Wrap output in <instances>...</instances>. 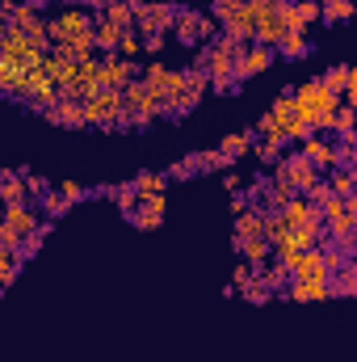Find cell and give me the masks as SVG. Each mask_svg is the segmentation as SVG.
I'll return each instance as SVG.
<instances>
[{
	"label": "cell",
	"instance_id": "cell-1",
	"mask_svg": "<svg viewBox=\"0 0 357 362\" xmlns=\"http://www.w3.org/2000/svg\"><path fill=\"white\" fill-rule=\"evenodd\" d=\"M337 105H341V93H328L324 85H320V76L290 89V110H294L315 135H328V122H332Z\"/></svg>",
	"mask_w": 357,
	"mask_h": 362
},
{
	"label": "cell",
	"instance_id": "cell-2",
	"mask_svg": "<svg viewBox=\"0 0 357 362\" xmlns=\"http://www.w3.org/2000/svg\"><path fill=\"white\" fill-rule=\"evenodd\" d=\"M85 105V127H105V131H131V110L122 101V89H97Z\"/></svg>",
	"mask_w": 357,
	"mask_h": 362
},
{
	"label": "cell",
	"instance_id": "cell-3",
	"mask_svg": "<svg viewBox=\"0 0 357 362\" xmlns=\"http://www.w3.org/2000/svg\"><path fill=\"white\" fill-rule=\"evenodd\" d=\"M131 13H135V34L147 38V34H169L173 30L177 4H169V0H131Z\"/></svg>",
	"mask_w": 357,
	"mask_h": 362
},
{
	"label": "cell",
	"instance_id": "cell-4",
	"mask_svg": "<svg viewBox=\"0 0 357 362\" xmlns=\"http://www.w3.org/2000/svg\"><path fill=\"white\" fill-rule=\"evenodd\" d=\"M320 177H324V173H320L303 152H290V156H282V160L273 165V177H269V181H282V185H290L294 194H307Z\"/></svg>",
	"mask_w": 357,
	"mask_h": 362
},
{
	"label": "cell",
	"instance_id": "cell-5",
	"mask_svg": "<svg viewBox=\"0 0 357 362\" xmlns=\"http://www.w3.org/2000/svg\"><path fill=\"white\" fill-rule=\"evenodd\" d=\"M122 101H126V110H131V127H147V122H156V118L164 114V97L152 93L143 81H131V85L122 89Z\"/></svg>",
	"mask_w": 357,
	"mask_h": 362
},
{
	"label": "cell",
	"instance_id": "cell-6",
	"mask_svg": "<svg viewBox=\"0 0 357 362\" xmlns=\"http://www.w3.org/2000/svg\"><path fill=\"white\" fill-rule=\"evenodd\" d=\"M42 30H47L51 47H59V42L92 30V8H59L55 17H42Z\"/></svg>",
	"mask_w": 357,
	"mask_h": 362
},
{
	"label": "cell",
	"instance_id": "cell-7",
	"mask_svg": "<svg viewBox=\"0 0 357 362\" xmlns=\"http://www.w3.org/2000/svg\"><path fill=\"white\" fill-rule=\"evenodd\" d=\"M97 81H101V89H126L131 81H139V64L122 59V55H101L97 59Z\"/></svg>",
	"mask_w": 357,
	"mask_h": 362
},
{
	"label": "cell",
	"instance_id": "cell-8",
	"mask_svg": "<svg viewBox=\"0 0 357 362\" xmlns=\"http://www.w3.org/2000/svg\"><path fill=\"white\" fill-rule=\"evenodd\" d=\"M269 64H273V51L269 47H257V42H248L240 55H236V68H231V81L240 85V81H253V76H261Z\"/></svg>",
	"mask_w": 357,
	"mask_h": 362
},
{
	"label": "cell",
	"instance_id": "cell-9",
	"mask_svg": "<svg viewBox=\"0 0 357 362\" xmlns=\"http://www.w3.org/2000/svg\"><path fill=\"white\" fill-rule=\"evenodd\" d=\"M277 215H282V223H286V228H324V215H320V206H311L303 194H294V198H290V202H286Z\"/></svg>",
	"mask_w": 357,
	"mask_h": 362
},
{
	"label": "cell",
	"instance_id": "cell-10",
	"mask_svg": "<svg viewBox=\"0 0 357 362\" xmlns=\"http://www.w3.org/2000/svg\"><path fill=\"white\" fill-rule=\"evenodd\" d=\"M282 295L294 299V303H324V299H332L328 278H290V282L282 286Z\"/></svg>",
	"mask_w": 357,
	"mask_h": 362
},
{
	"label": "cell",
	"instance_id": "cell-11",
	"mask_svg": "<svg viewBox=\"0 0 357 362\" xmlns=\"http://www.w3.org/2000/svg\"><path fill=\"white\" fill-rule=\"evenodd\" d=\"M0 47H4V59H13L17 68H34V64H42V55L30 47L25 30H13V25H8V34L0 38Z\"/></svg>",
	"mask_w": 357,
	"mask_h": 362
},
{
	"label": "cell",
	"instance_id": "cell-12",
	"mask_svg": "<svg viewBox=\"0 0 357 362\" xmlns=\"http://www.w3.org/2000/svg\"><path fill=\"white\" fill-rule=\"evenodd\" d=\"M298 152L320 169V173H328V169H337V148H332V139L328 135H307L303 144H298Z\"/></svg>",
	"mask_w": 357,
	"mask_h": 362
},
{
	"label": "cell",
	"instance_id": "cell-13",
	"mask_svg": "<svg viewBox=\"0 0 357 362\" xmlns=\"http://www.w3.org/2000/svg\"><path fill=\"white\" fill-rule=\"evenodd\" d=\"M0 219H4L17 236H25V232H38V228H42V219H38V211H34L30 202H4V206H0Z\"/></svg>",
	"mask_w": 357,
	"mask_h": 362
},
{
	"label": "cell",
	"instance_id": "cell-14",
	"mask_svg": "<svg viewBox=\"0 0 357 362\" xmlns=\"http://www.w3.org/2000/svg\"><path fill=\"white\" fill-rule=\"evenodd\" d=\"M42 118H51L55 127H72V131H80V127H85V105H80L76 97H59Z\"/></svg>",
	"mask_w": 357,
	"mask_h": 362
},
{
	"label": "cell",
	"instance_id": "cell-15",
	"mask_svg": "<svg viewBox=\"0 0 357 362\" xmlns=\"http://www.w3.org/2000/svg\"><path fill=\"white\" fill-rule=\"evenodd\" d=\"M286 270H290V278H328V270H324V253L320 249H307V253H294L290 262H282Z\"/></svg>",
	"mask_w": 357,
	"mask_h": 362
},
{
	"label": "cell",
	"instance_id": "cell-16",
	"mask_svg": "<svg viewBox=\"0 0 357 362\" xmlns=\"http://www.w3.org/2000/svg\"><path fill=\"white\" fill-rule=\"evenodd\" d=\"M231 249L244 257V266L248 270H261L269 257H273V245H269L265 236H248V240H231Z\"/></svg>",
	"mask_w": 357,
	"mask_h": 362
},
{
	"label": "cell",
	"instance_id": "cell-17",
	"mask_svg": "<svg viewBox=\"0 0 357 362\" xmlns=\"http://www.w3.org/2000/svg\"><path fill=\"white\" fill-rule=\"evenodd\" d=\"M135 228H143V232H152V228H160L164 223V194L160 198H147V202H139L131 215H126Z\"/></svg>",
	"mask_w": 357,
	"mask_h": 362
},
{
	"label": "cell",
	"instance_id": "cell-18",
	"mask_svg": "<svg viewBox=\"0 0 357 362\" xmlns=\"http://www.w3.org/2000/svg\"><path fill=\"white\" fill-rule=\"evenodd\" d=\"M169 34L177 38L181 47H198V13L177 4V17H173V30H169Z\"/></svg>",
	"mask_w": 357,
	"mask_h": 362
},
{
	"label": "cell",
	"instance_id": "cell-19",
	"mask_svg": "<svg viewBox=\"0 0 357 362\" xmlns=\"http://www.w3.org/2000/svg\"><path fill=\"white\" fill-rule=\"evenodd\" d=\"M248 236H265V206H248L244 215H236V236L231 240H248Z\"/></svg>",
	"mask_w": 357,
	"mask_h": 362
},
{
	"label": "cell",
	"instance_id": "cell-20",
	"mask_svg": "<svg viewBox=\"0 0 357 362\" xmlns=\"http://www.w3.org/2000/svg\"><path fill=\"white\" fill-rule=\"evenodd\" d=\"M25 202V169H0V206Z\"/></svg>",
	"mask_w": 357,
	"mask_h": 362
},
{
	"label": "cell",
	"instance_id": "cell-21",
	"mask_svg": "<svg viewBox=\"0 0 357 362\" xmlns=\"http://www.w3.org/2000/svg\"><path fill=\"white\" fill-rule=\"evenodd\" d=\"M131 189H135V198H139V202H147V198H160V194L169 189V177H164V173H152V169H143L139 177L131 181Z\"/></svg>",
	"mask_w": 357,
	"mask_h": 362
},
{
	"label": "cell",
	"instance_id": "cell-22",
	"mask_svg": "<svg viewBox=\"0 0 357 362\" xmlns=\"http://www.w3.org/2000/svg\"><path fill=\"white\" fill-rule=\"evenodd\" d=\"M118 38H122V30L92 13V42H97V51H101V55H114V51H118Z\"/></svg>",
	"mask_w": 357,
	"mask_h": 362
},
{
	"label": "cell",
	"instance_id": "cell-23",
	"mask_svg": "<svg viewBox=\"0 0 357 362\" xmlns=\"http://www.w3.org/2000/svg\"><path fill=\"white\" fill-rule=\"evenodd\" d=\"M97 17H105V21H109V25H118V30H135L131 0H105V4L97 8Z\"/></svg>",
	"mask_w": 357,
	"mask_h": 362
},
{
	"label": "cell",
	"instance_id": "cell-24",
	"mask_svg": "<svg viewBox=\"0 0 357 362\" xmlns=\"http://www.w3.org/2000/svg\"><path fill=\"white\" fill-rule=\"evenodd\" d=\"M92 51H97V42H92V30H85V34H76V38H68V42H59L55 47V55H63V59H92Z\"/></svg>",
	"mask_w": 357,
	"mask_h": 362
},
{
	"label": "cell",
	"instance_id": "cell-25",
	"mask_svg": "<svg viewBox=\"0 0 357 362\" xmlns=\"http://www.w3.org/2000/svg\"><path fill=\"white\" fill-rule=\"evenodd\" d=\"M253 274H257V282L265 286L269 295H282V286L290 282V270H286L282 262H273V257H269V262L261 266V270H253Z\"/></svg>",
	"mask_w": 357,
	"mask_h": 362
},
{
	"label": "cell",
	"instance_id": "cell-26",
	"mask_svg": "<svg viewBox=\"0 0 357 362\" xmlns=\"http://www.w3.org/2000/svg\"><path fill=\"white\" fill-rule=\"evenodd\" d=\"M273 55H286V59H303V55H311V42H307V30H290L277 47H273Z\"/></svg>",
	"mask_w": 357,
	"mask_h": 362
},
{
	"label": "cell",
	"instance_id": "cell-27",
	"mask_svg": "<svg viewBox=\"0 0 357 362\" xmlns=\"http://www.w3.org/2000/svg\"><path fill=\"white\" fill-rule=\"evenodd\" d=\"M328 291L332 295H357V262H345L337 274H328Z\"/></svg>",
	"mask_w": 357,
	"mask_h": 362
},
{
	"label": "cell",
	"instance_id": "cell-28",
	"mask_svg": "<svg viewBox=\"0 0 357 362\" xmlns=\"http://www.w3.org/2000/svg\"><path fill=\"white\" fill-rule=\"evenodd\" d=\"M21 81H25V68H17L13 59H0V93L17 101V93H21Z\"/></svg>",
	"mask_w": 357,
	"mask_h": 362
},
{
	"label": "cell",
	"instance_id": "cell-29",
	"mask_svg": "<svg viewBox=\"0 0 357 362\" xmlns=\"http://www.w3.org/2000/svg\"><path fill=\"white\" fill-rule=\"evenodd\" d=\"M206 89H210L206 72H202V68H189V72H185V89H181V97H185V101H189V105L198 110V101L206 97Z\"/></svg>",
	"mask_w": 357,
	"mask_h": 362
},
{
	"label": "cell",
	"instance_id": "cell-30",
	"mask_svg": "<svg viewBox=\"0 0 357 362\" xmlns=\"http://www.w3.org/2000/svg\"><path fill=\"white\" fill-rule=\"evenodd\" d=\"M324 185H328L337 198H345V194L357 189V169H328V173H324Z\"/></svg>",
	"mask_w": 357,
	"mask_h": 362
},
{
	"label": "cell",
	"instance_id": "cell-31",
	"mask_svg": "<svg viewBox=\"0 0 357 362\" xmlns=\"http://www.w3.org/2000/svg\"><path fill=\"white\" fill-rule=\"evenodd\" d=\"M253 144H257V131H236V135H227V139L219 144V152H223L227 160H236V156H244Z\"/></svg>",
	"mask_w": 357,
	"mask_h": 362
},
{
	"label": "cell",
	"instance_id": "cell-32",
	"mask_svg": "<svg viewBox=\"0 0 357 362\" xmlns=\"http://www.w3.org/2000/svg\"><path fill=\"white\" fill-rule=\"evenodd\" d=\"M290 198H294V189L282 185V181H269L265 189H261V206H265V211H282Z\"/></svg>",
	"mask_w": 357,
	"mask_h": 362
},
{
	"label": "cell",
	"instance_id": "cell-33",
	"mask_svg": "<svg viewBox=\"0 0 357 362\" xmlns=\"http://www.w3.org/2000/svg\"><path fill=\"white\" fill-rule=\"evenodd\" d=\"M353 13H357L353 0H324L320 4V21H349Z\"/></svg>",
	"mask_w": 357,
	"mask_h": 362
},
{
	"label": "cell",
	"instance_id": "cell-34",
	"mask_svg": "<svg viewBox=\"0 0 357 362\" xmlns=\"http://www.w3.org/2000/svg\"><path fill=\"white\" fill-rule=\"evenodd\" d=\"M349 81H353V68H349V64H332V68L320 76V85H324L328 93H341Z\"/></svg>",
	"mask_w": 357,
	"mask_h": 362
},
{
	"label": "cell",
	"instance_id": "cell-35",
	"mask_svg": "<svg viewBox=\"0 0 357 362\" xmlns=\"http://www.w3.org/2000/svg\"><path fill=\"white\" fill-rule=\"evenodd\" d=\"M97 194H105V198H114L122 215H131V211L139 206V198H135V189H131V185H109V189H97Z\"/></svg>",
	"mask_w": 357,
	"mask_h": 362
},
{
	"label": "cell",
	"instance_id": "cell-36",
	"mask_svg": "<svg viewBox=\"0 0 357 362\" xmlns=\"http://www.w3.org/2000/svg\"><path fill=\"white\" fill-rule=\"evenodd\" d=\"M47 232H51V223H47V219H42V228H38V232H25V236H21V249H17V257H21V262H30V257L42 249Z\"/></svg>",
	"mask_w": 357,
	"mask_h": 362
},
{
	"label": "cell",
	"instance_id": "cell-37",
	"mask_svg": "<svg viewBox=\"0 0 357 362\" xmlns=\"http://www.w3.org/2000/svg\"><path fill=\"white\" fill-rule=\"evenodd\" d=\"M353 118H357L353 105H337V114L328 122V135H353Z\"/></svg>",
	"mask_w": 357,
	"mask_h": 362
},
{
	"label": "cell",
	"instance_id": "cell-38",
	"mask_svg": "<svg viewBox=\"0 0 357 362\" xmlns=\"http://www.w3.org/2000/svg\"><path fill=\"white\" fill-rule=\"evenodd\" d=\"M210 169H231V160H227L219 148H210V152L193 156V173H210Z\"/></svg>",
	"mask_w": 357,
	"mask_h": 362
},
{
	"label": "cell",
	"instance_id": "cell-39",
	"mask_svg": "<svg viewBox=\"0 0 357 362\" xmlns=\"http://www.w3.org/2000/svg\"><path fill=\"white\" fill-rule=\"evenodd\" d=\"M114 55H122V59H139V55H143L139 34H135V30H122V38H118V51H114Z\"/></svg>",
	"mask_w": 357,
	"mask_h": 362
},
{
	"label": "cell",
	"instance_id": "cell-40",
	"mask_svg": "<svg viewBox=\"0 0 357 362\" xmlns=\"http://www.w3.org/2000/svg\"><path fill=\"white\" fill-rule=\"evenodd\" d=\"M307 135H315V131H311V127H307L294 110H290V118H286V144H303Z\"/></svg>",
	"mask_w": 357,
	"mask_h": 362
},
{
	"label": "cell",
	"instance_id": "cell-41",
	"mask_svg": "<svg viewBox=\"0 0 357 362\" xmlns=\"http://www.w3.org/2000/svg\"><path fill=\"white\" fill-rule=\"evenodd\" d=\"M42 215H47V219H59V215H68V202H63L55 189H47V194H42Z\"/></svg>",
	"mask_w": 357,
	"mask_h": 362
},
{
	"label": "cell",
	"instance_id": "cell-42",
	"mask_svg": "<svg viewBox=\"0 0 357 362\" xmlns=\"http://www.w3.org/2000/svg\"><path fill=\"white\" fill-rule=\"evenodd\" d=\"M181 89H185V72H177V68H169V72H164V85H160V97L169 101V97H177Z\"/></svg>",
	"mask_w": 357,
	"mask_h": 362
},
{
	"label": "cell",
	"instance_id": "cell-43",
	"mask_svg": "<svg viewBox=\"0 0 357 362\" xmlns=\"http://www.w3.org/2000/svg\"><path fill=\"white\" fill-rule=\"evenodd\" d=\"M294 13H298V21L307 30L311 21H320V0H294Z\"/></svg>",
	"mask_w": 357,
	"mask_h": 362
},
{
	"label": "cell",
	"instance_id": "cell-44",
	"mask_svg": "<svg viewBox=\"0 0 357 362\" xmlns=\"http://www.w3.org/2000/svg\"><path fill=\"white\" fill-rule=\"evenodd\" d=\"M236 291H240V295H244L248 303H265V299H269V291L261 286V282H257V274H253V278H248L244 286H236Z\"/></svg>",
	"mask_w": 357,
	"mask_h": 362
},
{
	"label": "cell",
	"instance_id": "cell-45",
	"mask_svg": "<svg viewBox=\"0 0 357 362\" xmlns=\"http://www.w3.org/2000/svg\"><path fill=\"white\" fill-rule=\"evenodd\" d=\"M55 194L72 206V202H80V198H85V185H80V181H59V185H55Z\"/></svg>",
	"mask_w": 357,
	"mask_h": 362
},
{
	"label": "cell",
	"instance_id": "cell-46",
	"mask_svg": "<svg viewBox=\"0 0 357 362\" xmlns=\"http://www.w3.org/2000/svg\"><path fill=\"white\" fill-rule=\"evenodd\" d=\"M282 148H286V144H273V139H261V148H257V156H261L265 165H277V160H282Z\"/></svg>",
	"mask_w": 357,
	"mask_h": 362
},
{
	"label": "cell",
	"instance_id": "cell-47",
	"mask_svg": "<svg viewBox=\"0 0 357 362\" xmlns=\"http://www.w3.org/2000/svg\"><path fill=\"white\" fill-rule=\"evenodd\" d=\"M214 25H219V21H214L210 13H198V42H210V38H214Z\"/></svg>",
	"mask_w": 357,
	"mask_h": 362
},
{
	"label": "cell",
	"instance_id": "cell-48",
	"mask_svg": "<svg viewBox=\"0 0 357 362\" xmlns=\"http://www.w3.org/2000/svg\"><path fill=\"white\" fill-rule=\"evenodd\" d=\"M51 189V181L47 177H38V173H25V194H34V198H42Z\"/></svg>",
	"mask_w": 357,
	"mask_h": 362
},
{
	"label": "cell",
	"instance_id": "cell-49",
	"mask_svg": "<svg viewBox=\"0 0 357 362\" xmlns=\"http://www.w3.org/2000/svg\"><path fill=\"white\" fill-rule=\"evenodd\" d=\"M139 42H143L147 55H160V51L169 47V34H147V38H139Z\"/></svg>",
	"mask_w": 357,
	"mask_h": 362
},
{
	"label": "cell",
	"instance_id": "cell-50",
	"mask_svg": "<svg viewBox=\"0 0 357 362\" xmlns=\"http://www.w3.org/2000/svg\"><path fill=\"white\" fill-rule=\"evenodd\" d=\"M248 278H253V270H248V266H244V262H240V266H236V270H231V286H244V282H248Z\"/></svg>",
	"mask_w": 357,
	"mask_h": 362
},
{
	"label": "cell",
	"instance_id": "cell-51",
	"mask_svg": "<svg viewBox=\"0 0 357 362\" xmlns=\"http://www.w3.org/2000/svg\"><path fill=\"white\" fill-rule=\"evenodd\" d=\"M231 211H236V215H244V211H248V198H244L240 189H231Z\"/></svg>",
	"mask_w": 357,
	"mask_h": 362
},
{
	"label": "cell",
	"instance_id": "cell-52",
	"mask_svg": "<svg viewBox=\"0 0 357 362\" xmlns=\"http://www.w3.org/2000/svg\"><path fill=\"white\" fill-rule=\"evenodd\" d=\"M4 34H8V21H0V38H4Z\"/></svg>",
	"mask_w": 357,
	"mask_h": 362
},
{
	"label": "cell",
	"instance_id": "cell-53",
	"mask_svg": "<svg viewBox=\"0 0 357 362\" xmlns=\"http://www.w3.org/2000/svg\"><path fill=\"white\" fill-rule=\"evenodd\" d=\"M0 59H4V47H0Z\"/></svg>",
	"mask_w": 357,
	"mask_h": 362
}]
</instances>
